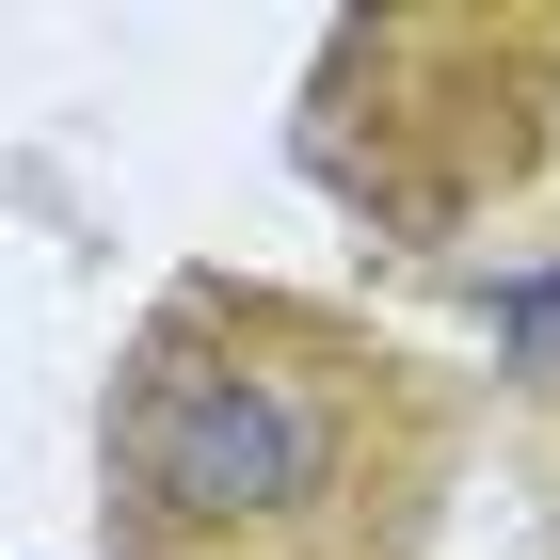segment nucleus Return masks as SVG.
<instances>
[{"label":"nucleus","instance_id":"1","mask_svg":"<svg viewBox=\"0 0 560 560\" xmlns=\"http://www.w3.org/2000/svg\"><path fill=\"white\" fill-rule=\"evenodd\" d=\"M465 480L448 369L289 272H176L96 400L113 560H432Z\"/></svg>","mask_w":560,"mask_h":560},{"label":"nucleus","instance_id":"2","mask_svg":"<svg viewBox=\"0 0 560 560\" xmlns=\"http://www.w3.org/2000/svg\"><path fill=\"white\" fill-rule=\"evenodd\" d=\"M337 176L417 241H513L560 257V16H352L320 65Z\"/></svg>","mask_w":560,"mask_h":560},{"label":"nucleus","instance_id":"3","mask_svg":"<svg viewBox=\"0 0 560 560\" xmlns=\"http://www.w3.org/2000/svg\"><path fill=\"white\" fill-rule=\"evenodd\" d=\"M528 480H545V560H560V385H545V448H528Z\"/></svg>","mask_w":560,"mask_h":560}]
</instances>
